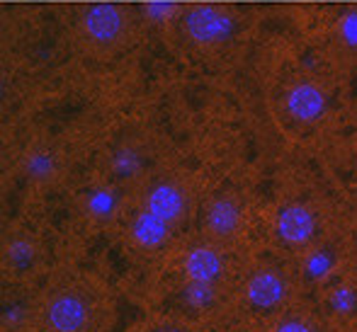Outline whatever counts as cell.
Here are the masks:
<instances>
[{
  "instance_id": "7a4b0ae2",
  "label": "cell",
  "mask_w": 357,
  "mask_h": 332,
  "mask_svg": "<svg viewBox=\"0 0 357 332\" xmlns=\"http://www.w3.org/2000/svg\"><path fill=\"white\" fill-rule=\"evenodd\" d=\"M183 32L195 47L212 49L234 34V19L216 5H192L183 15Z\"/></svg>"
},
{
  "instance_id": "ba28073f",
  "label": "cell",
  "mask_w": 357,
  "mask_h": 332,
  "mask_svg": "<svg viewBox=\"0 0 357 332\" xmlns=\"http://www.w3.org/2000/svg\"><path fill=\"white\" fill-rule=\"evenodd\" d=\"M245 296H248V303L258 310L275 308L284 301L287 296V284L280 274L275 271H258L248 279L245 286Z\"/></svg>"
},
{
  "instance_id": "8992f818",
  "label": "cell",
  "mask_w": 357,
  "mask_h": 332,
  "mask_svg": "<svg viewBox=\"0 0 357 332\" xmlns=\"http://www.w3.org/2000/svg\"><path fill=\"white\" fill-rule=\"evenodd\" d=\"M224 271L221 255L209 245H195L185 258V274H188L190 284L197 289H209Z\"/></svg>"
},
{
  "instance_id": "277c9868",
  "label": "cell",
  "mask_w": 357,
  "mask_h": 332,
  "mask_svg": "<svg viewBox=\"0 0 357 332\" xmlns=\"http://www.w3.org/2000/svg\"><path fill=\"white\" fill-rule=\"evenodd\" d=\"M88 315V303L83 301V296L73 291H61L47 306V323L54 332H83Z\"/></svg>"
},
{
  "instance_id": "6da1fadb",
  "label": "cell",
  "mask_w": 357,
  "mask_h": 332,
  "mask_svg": "<svg viewBox=\"0 0 357 332\" xmlns=\"http://www.w3.org/2000/svg\"><path fill=\"white\" fill-rule=\"evenodd\" d=\"M78 34L90 49L100 54H112L129 42L132 17L122 5L95 3L80 10Z\"/></svg>"
},
{
  "instance_id": "52a82bcc",
  "label": "cell",
  "mask_w": 357,
  "mask_h": 332,
  "mask_svg": "<svg viewBox=\"0 0 357 332\" xmlns=\"http://www.w3.org/2000/svg\"><path fill=\"white\" fill-rule=\"evenodd\" d=\"M185 209H188V201H185L183 189L173 182L153 184V187L149 189V194H146V211H151L153 216L163 219L165 223L180 221Z\"/></svg>"
},
{
  "instance_id": "9c48e42d",
  "label": "cell",
  "mask_w": 357,
  "mask_h": 332,
  "mask_svg": "<svg viewBox=\"0 0 357 332\" xmlns=\"http://www.w3.org/2000/svg\"><path fill=\"white\" fill-rule=\"evenodd\" d=\"M241 206L231 197H219L207 206V228L216 238H231L241 228Z\"/></svg>"
},
{
  "instance_id": "3957f363",
  "label": "cell",
  "mask_w": 357,
  "mask_h": 332,
  "mask_svg": "<svg viewBox=\"0 0 357 332\" xmlns=\"http://www.w3.org/2000/svg\"><path fill=\"white\" fill-rule=\"evenodd\" d=\"M326 107H328V97L326 93L311 80H299L294 83L284 95V109L294 122L311 124L316 119L324 117Z\"/></svg>"
},
{
  "instance_id": "8fae6325",
  "label": "cell",
  "mask_w": 357,
  "mask_h": 332,
  "mask_svg": "<svg viewBox=\"0 0 357 332\" xmlns=\"http://www.w3.org/2000/svg\"><path fill=\"white\" fill-rule=\"evenodd\" d=\"M275 332H311V330L306 328L304 323H299V320H287V323L280 325Z\"/></svg>"
},
{
  "instance_id": "5b68a950",
  "label": "cell",
  "mask_w": 357,
  "mask_h": 332,
  "mask_svg": "<svg viewBox=\"0 0 357 332\" xmlns=\"http://www.w3.org/2000/svg\"><path fill=\"white\" fill-rule=\"evenodd\" d=\"M275 230L287 245H304L311 240L316 230V219L306 206L287 204L278 211L275 219Z\"/></svg>"
},
{
  "instance_id": "30bf717a",
  "label": "cell",
  "mask_w": 357,
  "mask_h": 332,
  "mask_svg": "<svg viewBox=\"0 0 357 332\" xmlns=\"http://www.w3.org/2000/svg\"><path fill=\"white\" fill-rule=\"evenodd\" d=\"M168 226L163 219L153 216L151 211H142L137 219L132 221V238L137 240L142 248H158L168 238Z\"/></svg>"
}]
</instances>
